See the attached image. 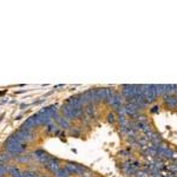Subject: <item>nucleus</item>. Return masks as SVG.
I'll list each match as a JSON object with an SVG mask.
<instances>
[{"label":"nucleus","mask_w":177,"mask_h":177,"mask_svg":"<svg viewBox=\"0 0 177 177\" xmlns=\"http://www.w3.org/2000/svg\"><path fill=\"white\" fill-rule=\"evenodd\" d=\"M5 148H6V150H7L8 152H11V153H13V155L23 152L24 149H25L24 144L19 143L13 136H11V137L7 139V142L5 143Z\"/></svg>","instance_id":"f257e3e1"},{"label":"nucleus","mask_w":177,"mask_h":177,"mask_svg":"<svg viewBox=\"0 0 177 177\" xmlns=\"http://www.w3.org/2000/svg\"><path fill=\"white\" fill-rule=\"evenodd\" d=\"M32 132L31 131H27V130H23V129H20L18 132H15V135H13V137L19 142L23 144L25 141H30L32 139Z\"/></svg>","instance_id":"f03ea898"},{"label":"nucleus","mask_w":177,"mask_h":177,"mask_svg":"<svg viewBox=\"0 0 177 177\" xmlns=\"http://www.w3.org/2000/svg\"><path fill=\"white\" fill-rule=\"evenodd\" d=\"M145 90H142L143 92V97L146 102H153L155 98H156L157 93H156V90H155V86L153 85H149V86H143Z\"/></svg>","instance_id":"7ed1b4c3"},{"label":"nucleus","mask_w":177,"mask_h":177,"mask_svg":"<svg viewBox=\"0 0 177 177\" xmlns=\"http://www.w3.org/2000/svg\"><path fill=\"white\" fill-rule=\"evenodd\" d=\"M63 112L68 118H76L82 114V109H73L66 104L65 106H63Z\"/></svg>","instance_id":"20e7f679"},{"label":"nucleus","mask_w":177,"mask_h":177,"mask_svg":"<svg viewBox=\"0 0 177 177\" xmlns=\"http://www.w3.org/2000/svg\"><path fill=\"white\" fill-rule=\"evenodd\" d=\"M45 167H46L50 171H52V172H54V174L59 170V165H58V162H57L56 160H49V161L45 163Z\"/></svg>","instance_id":"39448f33"},{"label":"nucleus","mask_w":177,"mask_h":177,"mask_svg":"<svg viewBox=\"0 0 177 177\" xmlns=\"http://www.w3.org/2000/svg\"><path fill=\"white\" fill-rule=\"evenodd\" d=\"M165 103L169 107H176L177 106V97L175 96H168L165 98Z\"/></svg>","instance_id":"423d86ee"},{"label":"nucleus","mask_w":177,"mask_h":177,"mask_svg":"<svg viewBox=\"0 0 177 177\" xmlns=\"http://www.w3.org/2000/svg\"><path fill=\"white\" fill-rule=\"evenodd\" d=\"M56 177H68V170H64V169H59L56 174Z\"/></svg>","instance_id":"0eeeda50"},{"label":"nucleus","mask_w":177,"mask_h":177,"mask_svg":"<svg viewBox=\"0 0 177 177\" xmlns=\"http://www.w3.org/2000/svg\"><path fill=\"white\" fill-rule=\"evenodd\" d=\"M57 119H58V123L60 124V126H63V128H68L69 126V123H68L66 119H64V118H57Z\"/></svg>","instance_id":"6e6552de"},{"label":"nucleus","mask_w":177,"mask_h":177,"mask_svg":"<svg viewBox=\"0 0 177 177\" xmlns=\"http://www.w3.org/2000/svg\"><path fill=\"white\" fill-rule=\"evenodd\" d=\"M23 177H38L36 172H31V171H27V172H24L23 174Z\"/></svg>","instance_id":"1a4fd4ad"},{"label":"nucleus","mask_w":177,"mask_h":177,"mask_svg":"<svg viewBox=\"0 0 177 177\" xmlns=\"http://www.w3.org/2000/svg\"><path fill=\"white\" fill-rule=\"evenodd\" d=\"M6 171H10V169H7L6 167H4L3 164H0V176H1V175H4Z\"/></svg>","instance_id":"9d476101"},{"label":"nucleus","mask_w":177,"mask_h":177,"mask_svg":"<svg viewBox=\"0 0 177 177\" xmlns=\"http://www.w3.org/2000/svg\"><path fill=\"white\" fill-rule=\"evenodd\" d=\"M10 172L12 174V176H14V175H18V174H19V170H18L17 168H11V169H10Z\"/></svg>","instance_id":"9b49d317"},{"label":"nucleus","mask_w":177,"mask_h":177,"mask_svg":"<svg viewBox=\"0 0 177 177\" xmlns=\"http://www.w3.org/2000/svg\"><path fill=\"white\" fill-rule=\"evenodd\" d=\"M7 160H8V157H6V156H5V155H3V153H1V155H0V161H3V162H5V161H7Z\"/></svg>","instance_id":"f8f14e48"},{"label":"nucleus","mask_w":177,"mask_h":177,"mask_svg":"<svg viewBox=\"0 0 177 177\" xmlns=\"http://www.w3.org/2000/svg\"><path fill=\"white\" fill-rule=\"evenodd\" d=\"M109 121L110 122H114V115H109Z\"/></svg>","instance_id":"ddd939ff"},{"label":"nucleus","mask_w":177,"mask_h":177,"mask_svg":"<svg viewBox=\"0 0 177 177\" xmlns=\"http://www.w3.org/2000/svg\"><path fill=\"white\" fill-rule=\"evenodd\" d=\"M13 177H23V175H20V172H19V174H18V175H14V176H13Z\"/></svg>","instance_id":"4468645a"}]
</instances>
